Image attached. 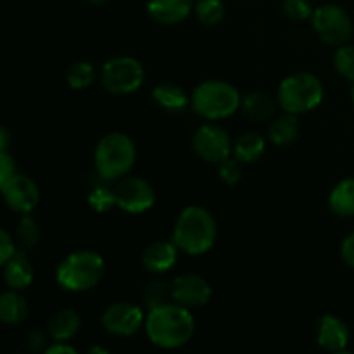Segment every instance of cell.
<instances>
[{"instance_id":"obj_1","label":"cell","mask_w":354,"mask_h":354,"mask_svg":"<svg viewBox=\"0 0 354 354\" xmlns=\"http://www.w3.org/2000/svg\"><path fill=\"white\" fill-rule=\"evenodd\" d=\"M144 330L151 344L161 349H178L192 341L196 320L189 308L171 301L147 311Z\"/></svg>"},{"instance_id":"obj_2","label":"cell","mask_w":354,"mask_h":354,"mask_svg":"<svg viewBox=\"0 0 354 354\" xmlns=\"http://www.w3.org/2000/svg\"><path fill=\"white\" fill-rule=\"evenodd\" d=\"M216 239V220L203 206H187L176 218L171 234V241L180 252L189 256L206 254L214 248Z\"/></svg>"},{"instance_id":"obj_3","label":"cell","mask_w":354,"mask_h":354,"mask_svg":"<svg viewBox=\"0 0 354 354\" xmlns=\"http://www.w3.org/2000/svg\"><path fill=\"white\" fill-rule=\"evenodd\" d=\"M106 261L102 256L90 249L69 252L55 268V280L62 290L68 292H88L95 289L104 279Z\"/></svg>"},{"instance_id":"obj_4","label":"cell","mask_w":354,"mask_h":354,"mask_svg":"<svg viewBox=\"0 0 354 354\" xmlns=\"http://www.w3.org/2000/svg\"><path fill=\"white\" fill-rule=\"evenodd\" d=\"M137 161L135 142L121 131L104 135L95 145L93 165L104 182H118L131 171Z\"/></svg>"},{"instance_id":"obj_5","label":"cell","mask_w":354,"mask_h":354,"mask_svg":"<svg viewBox=\"0 0 354 354\" xmlns=\"http://www.w3.org/2000/svg\"><path fill=\"white\" fill-rule=\"evenodd\" d=\"M242 95L232 83L223 80H206L194 88L190 107L197 116L209 121L225 120L241 109Z\"/></svg>"},{"instance_id":"obj_6","label":"cell","mask_w":354,"mask_h":354,"mask_svg":"<svg viewBox=\"0 0 354 354\" xmlns=\"http://www.w3.org/2000/svg\"><path fill=\"white\" fill-rule=\"evenodd\" d=\"M325 90L313 73H292L280 82L277 102L289 114H306L324 102Z\"/></svg>"},{"instance_id":"obj_7","label":"cell","mask_w":354,"mask_h":354,"mask_svg":"<svg viewBox=\"0 0 354 354\" xmlns=\"http://www.w3.org/2000/svg\"><path fill=\"white\" fill-rule=\"evenodd\" d=\"M145 80V69L131 55H118L106 61L100 69V83L113 95H130L137 92Z\"/></svg>"},{"instance_id":"obj_8","label":"cell","mask_w":354,"mask_h":354,"mask_svg":"<svg viewBox=\"0 0 354 354\" xmlns=\"http://www.w3.org/2000/svg\"><path fill=\"white\" fill-rule=\"evenodd\" d=\"M310 21L317 37L327 45L339 47L348 44L353 37L351 16L337 3H324L317 7Z\"/></svg>"},{"instance_id":"obj_9","label":"cell","mask_w":354,"mask_h":354,"mask_svg":"<svg viewBox=\"0 0 354 354\" xmlns=\"http://www.w3.org/2000/svg\"><path fill=\"white\" fill-rule=\"evenodd\" d=\"M116 207L130 214H142L156 204V192L142 176H123L113 185Z\"/></svg>"},{"instance_id":"obj_10","label":"cell","mask_w":354,"mask_h":354,"mask_svg":"<svg viewBox=\"0 0 354 354\" xmlns=\"http://www.w3.org/2000/svg\"><path fill=\"white\" fill-rule=\"evenodd\" d=\"M192 149L203 161L220 165L234 156V142L230 135L216 124H203L192 138Z\"/></svg>"},{"instance_id":"obj_11","label":"cell","mask_w":354,"mask_h":354,"mask_svg":"<svg viewBox=\"0 0 354 354\" xmlns=\"http://www.w3.org/2000/svg\"><path fill=\"white\" fill-rule=\"evenodd\" d=\"M100 325L107 334L116 337H131L145 325V313L137 304L118 301L104 310Z\"/></svg>"},{"instance_id":"obj_12","label":"cell","mask_w":354,"mask_h":354,"mask_svg":"<svg viewBox=\"0 0 354 354\" xmlns=\"http://www.w3.org/2000/svg\"><path fill=\"white\" fill-rule=\"evenodd\" d=\"M0 190H2L7 207L14 213L30 214L31 211L37 209L40 203V189L37 182L21 173H16L12 178L0 183Z\"/></svg>"},{"instance_id":"obj_13","label":"cell","mask_w":354,"mask_h":354,"mask_svg":"<svg viewBox=\"0 0 354 354\" xmlns=\"http://www.w3.org/2000/svg\"><path fill=\"white\" fill-rule=\"evenodd\" d=\"M171 301L189 310L206 306L213 297L211 283L197 273H183L171 283Z\"/></svg>"},{"instance_id":"obj_14","label":"cell","mask_w":354,"mask_h":354,"mask_svg":"<svg viewBox=\"0 0 354 354\" xmlns=\"http://www.w3.org/2000/svg\"><path fill=\"white\" fill-rule=\"evenodd\" d=\"M180 249L173 241L151 242L142 252V266L152 275H162L175 268Z\"/></svg>"},{"instance_id":"obj_15","label":"cell","mask_w":354,"mask_h":354,"mask_svg":"<svg viewBox=\"0 0 354 354\" xmlns=\"http://www.w3.org/2000/svg\"><path fill=\"white\" fill-rule=\"evenodd\" d=\"M349 328L342 318L335 317V315H324L318 322L317 330V341L320 348L325 351L332 353H342L349 344Z\"/></svg>"},{"instance_id":"obj_16","label":"cell","mask_w":354,"mask_h":354,"mask_svg":"<svg viewBox=\"0 0 354 354\" xmlns=\"http://www.w3.org/2000/svg\"><path fill=\"white\" fill-rule=\"evenodd\" d=\"M194 10L192 0H149L147 12L156 23L175 26L183 23Z\"/></svg>"},{"instance_id":"obj_17","label":"cell","mask_w":354,"mask_h":354,"mask_svg":"<svg viewBox=\"0 0 354 354\" xmlns=\"http://www.w3.org/2000/svg\"><path fill=\"white\" fill-rule=\"evenodd\" d=\"M3 266V282L7 289L24 290L33 283L35 270L24 254H16L9 259Z\"/></svg>"},{"instance_id":"obj_18","label":"cell","mask_w":354,"mask_h":354,"mask_svg":"<svg viewBox=\"0 0 354 354\" xmlns=\"http://www.w3.org/2000/svg\"><path fill=\"white\" fill-rule=\"evenodd\" d=\"M82 328V318L71 308L59 310L48 318L47 334L50 341H71Z\"/></svg>"},{"instance_id":"obj_19","label":"cell","mask_w":354,"mask_h":354,"mask_svg":"<svg viewBox=\"0 0 354 354\" xmlns=\"http://www.w3.org/2000/svg\"><path fill=\"white\" fill-rule=\"evenodd\" d=\"M30 315V304L21 290H6L0 296V320L9 327L21 325Z\"/></svg>"},{"instance_id":"obj_20","label":"cell","mask_w":354,"mask_h":354,"mask_svg":"<svg viewBox=\"0 0 354 354\" xmlns=\"http://www.w3.org/2000/svg\"><path fill=\"white\" fill-rule=\"evenodd\" d=\"M152 99L161 109L168 113H182L190 106V97L187 95L182 86L175 83H159L152 90Z\"/></svg>"},{"instance_id":"obj_21","label":"cell","mask_w":354,"mask_h":354,"mask_svg":"<svg viewBox=\"0 0 354 354\" xmlns=\"http://www.w3.org/2000/svg\"><path fill=\"white\" fill-rule=\"evenodd\" d=\"M241 109L252 121H268L275 116L277 104L272 95L261 90H252L242 97Z\"/></svg>"},{"instance_id":"obj_22","label":"cell","mask_w":354,"mask_h":354,"mask_svg":"<svg viewBox=\"0 0 354 354\" xmlns=\"http://www.w3.org/2000/svg\"><path fill=\"white\" fill-rule=\"evenodd\" d=\"M266 140L263 135L256 131H244L234 142V158H237L242 165H251L259 161L265 154Z\"/></svg>"},{"instance_id":"obj_23","label":"cell","mask_w":354,"mask_h":354,"mask_svg":"<svg viewBox=\"0 0 354 354\" xmlns=\"http://www.w3.org/2000/svg\"><path fill=\"white\" fill-rule=\"evenodd\" d=\"M299 130L301 124L296 114L286 113L283 116L272 121L268 128V138L277 147H286V145L296 142V138L299 137Z\"/></svg>"},{"instance_id":"obj_24","label":"cell","mask_w":354,"mask_h":354,"mask_svg":"<svg viewBox=\"0 0 354 354\" xmlns=\"http://www.w3.org/2000/svg\"><path fill=\"white\" fill-rule=\"evenodd\" d=\"M328 207L339 218L354 216V178H344L332 189Z\"/></svg>"},{"instance_id":"obj_25","label":"cell","mask_w":354,"mask_h":354,"mask_svg":"<svg viewBox=\"0 0 354 354\" xmlns=\"http://www.w3.org/2000/svg\"><path fill=\"white\" fill-rule=\"evenodd\" d=\"M95 66L88 61H76L69 64L68 71H66V82L71 88L83 90L88 88L93 82H95Z\"/></svg>"},{"instance_id":"obj_26","label":"cell","mask_w":354,"mask_h":354,"mask_svg":"<svg viewBox=\"0 0 354 354\" xmlns=\"http://www.w3.org/2000/svg\"><path fill=\"white\" fill-rule=\"evenodd\" d=\"M194 12L203 26H218L225 17V6L221 0H197Z\"/></svg>"},{"instance_id":"obj_27","label":"cell","mask_w":354,"mask_h":354,"mask_svg":"<svg viewBox=\"0 0 354 354\" xmlns=\"http://www.w3.org/2000/svg\"><path fill=\"white\" fill-rule=\"evenodd\" d=\"M144 303L149 310L171 303V286L162 280H154V282L147 283L144 290Z\"/></svg>"},{"instance_id":"obj_28","label":"cell","mask_w":354,"mask_h":354,"mask_svg":"<svg viewBox=\"0 0 354 354\" xmlns=\"http://www.w3.org/2000/svg\"><path fill=\"white\" fill-rule=\"evenodd\" d=\"M334 68L348 82H354V45H339L334 54Z\"/></svg>"},{"instance_id":"obj_29","label":"cell","mask_w":354,"mask_h":354,"mask_svg":"<svg viewBox=\"0 0 354 354\" xmlns=\"http://www.w3.org/2000/svg\"><path fill=\"white\" fill-rule=\"evenodd\" d=\"M88 204L93 211H97V213H107V211H111L113 207H116L113 187L100 185L90 190Z\"/></svg>"},{"instance_id":"obj_30","label":"cell","mask_w":354,"mask_h":354,"mask_svg":"<svg viewBox=\"0 0 354 354\" xmlns=\"http://www.w3.org/2000/svg\"><path fill=\"white\" fill-rule=\"evenodd\" d=\"M17 241L24 245V248H35L40 241V228H38L37 221L30 216V214H23L19 225H17Z\"/></svg>"},{"instance_id":"obj_31","label":"cell","mask_w":354,"mask_h":354,"mask_svg":"<svg viewBox=\"0 0 354 354\" xmlns=\"http://www.w3.org/2000/svg\"><path fill=\"white\" fill-rule=\"evenodd\" d=\"M282 9L286 16L294 21L311 19L315 12V7L311 6L310 0H283Z\"/></svg>"},{"instance_id":"obj_32","label":"cell","mask_w":354,"mask_h":354,"mask_svg":"<svg viewBox=\"0 0 354 354\" xmlns=\"http://www.w3.org/2000/svg\"><path fill=\"white\" fill-rule=\"evenodd\" d=\"M242 162L239 161L237 158H228L225 159L223 162H220L218 165V175H220V180H223L227 185H235V183H239V180H241L242 176V168H241Z\"/></svg>"},{"instance_id":"obj_33","label":"cell","mask_w":354,"mask_h":354,"mask_svg":"<svg viewBox=\"0 0 354 354\" xmlns=\"http://www.w3.org/2000/svg\"><path fill=\"white\" fill-rule=\"evenodd\" d=\"M16 252L17 249L16 244H14V237L9 234V230L3 228L0 232V265H6Z\"/></svg>"},{"instance_id":"obj_34","label":"cell","mask_w":354,"mask_h":354,"mask_svg":"<svg viewBox=\"0 0 354 354\" xmlns=\"http://www.w3.org/2000/svg\"><path fill=\"white\" fill-rule=\"evenodd\" d=\"M16 173H17L16 161H14L12 156L9 154V151H0V183L12 178Z\"/></svg>"},{"instance_id":"obj_35","label":"cell","mask_w":354,"mask_h":354,"mask_svg":"<svg viewBox=\"0 0 354 354\" xmlns=\"http://www.w3.org/2000/svg\"><path fill=\"white\" fill-rule=\"evenodd\" d=\"M47 337L48 334H44L41 330H31L28 332V335L24 337V346H26L30 351H45V348H47Z\"/></svg>"},{"instance_id":"obj_36","label":"cell","mask_w":354,"mask_h":354,"mask_svg":"<svg viewBox=\"0 0 354 354\" xmlns=\"http://www.w3.org/2000/svg\"><path fill=\"white\" fill-rule=\"evenodd\" d=\"M341 258L349 268L354 270V232L346 235V239L341 244Z\"/></svg>"},{"instance_id":"obj_37","label":"cell","mask_w":354,"mask_h":354,"mask_svg":"<svg viewBox=\"0 0 354 354\" xmlns=\"http://www.w3.org/2000/svg\"><path fill=\"white\" fill-rule=\"evenodd\" d=\"M44 353H47V354H76L78 351H76V349L73 348L68 341H52V344L47 346Z\"/></svg>"},{"instance_id":"obj_38","label":"cell","mask_w":354,"mask_h":354,"mask_svg":"<svg viewBox=\"0 0 354 354\" xmlns=\"http://www.w3.org/2000/svg\"><path fill=\"white\" fill-rule=\"evenodd\" d=\"M10 131L6 127L0 128V151H9Z\"/></svg>"},{"instance_id":"obj_39","label":"cell","mask_w":354,"mask_h":354,"mask_svg":"<svg viewBox=\"0 0 354 354\" xmlns=\"http://www.w3.org/2000/svg\"><path fill=\"white\" fill-rule=\"evenodd\" d=\"M90 353H102V354H109V349H104L100 348V346H93V348H90Z\"/></svg>"},{"instance_id":"obj_40","label":"cell","mask_w":354,"mask_h":354,"mask_svg":"<svg viewBox=\"0 0 354 354\" xmlns=\"http://www.w3.org/2000/svg\"><path fill=\"white\" fill-rule=\"evenodd\" d=\"M86 2L93 3V6H102V3H106L107 0H86Z\"/></svg>"},{"instance_id":"obj_41","label":"cell","mask_w":354,"mask_h":354,"mask_svg":"<svg viewBox=\"0 0 354 354\" xmlns=\"http://www.w3.org/2000/svg\"><path fill=\"white\" fill-rule=\"evenodd\" d=\"M351 100H353V106H354V82H353V86H351Z\"/></svg>"}]
</instances>
